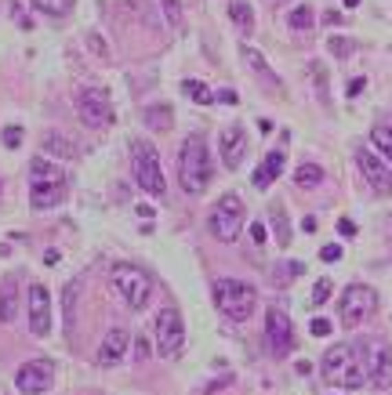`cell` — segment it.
Masks as SVG:
<instances>
[{
  "instance_id": "4",
  "label": "cell",
  "mask_w": 392,
  "mask_h": 395,
  "mask_svg": "<svg viewBox=\"0 0 392 395\" xmlns=\"http://www.w3.org/2000/svg\"><path fill=\"white\" fill-rule=\"evenodd\" d=\"M323 381L327 385H338V388H363V363L356 359V352L349 345H334L327 348L323 355Z\"/></svg>"
},
{
  "instance_id": "18",
  "label": "cell",
  "mask_w": 392,
  "mask_h": 395,
  "mask_svg": "<svg viewBox=\"0 0 392 395\" xmlns=\"http://www.w3.org/2000/svg\"><path fill=\"white\" fill-rule=\"evenodd\" d=\"M284 167H287V152H284V149H273L269 156L262 160V167L255 171V185H258V189H269L276 178L284 174Z\"/></svg>"
},
{
  "instance_id": "31",
  "label": "cell",
  "mask_w": 392,
  "mask_h": 395,
  "mask_svg": "<svg viewBox=\"0 0 392 395\" xmlns=\"http://www.w3.org/2000/svg\"><path fill=\"white\" fill-rule=\"evenodd\" d=\"M160 8H163V15H168L171 29H182V8H178V0H160Z\"/></svg>"
},
{
  "instance_id": "37",
  "label": "cell",
  "mask_w": 392,
  "mask_h": 395,
  "mask_svg": "<svg viewBox=\"0 0 392 395\" xmlns=\"http://www.w3.org/2000/svg\"><path fill=\"white\" fill-rule=\"evenodd\" d=\"M251 239H255V247H262V243H265V225H262V222L251 225Z\"/></svg>"
},
{
  "instance_id": "9",
  "label": "cell",
  "mask_w": 392,
  "mask_h": 395,
  "mask_svg": "<svg viewBox=\"0 0 392 395\" xmlns=\"http://www.w3.org/2000/svg\"><path fill=\"white\" fill-rule=\"evenodd\" d=\"M360 363L363 374L374 388H392V352L382 337H371L360 345Z\"/></svg>"
},
{
  "instance_id": "17",
  "label": "cell",
  "mask_w": 392,
  "mask_h": 395,
  "mask_svg": "<svg viewBox=\"0 0 392 395\" xmlns=\"http://www.w3.org/2000/svg\"><path fill=\"white\" fill-rule=\"evenodd\" d=\"M131 348V337H128V330H109L106 334V341L98 345V363L102 366H113V363H120L124 359V352Z\"/></svg>"
},
{
  "instance_id": "42",
  "label": "cell",
  "mask_w": 392,
  "mask_h": 395,
  "mask_svg": "<svg viewBox=\"0 0 392 395\" xmlns=\"http://www.w3.org/2000/svg\"><path fill=\"white\" fill-rule=\"evenodd\" d=\"M138 214H142V218L149 222V218H153V207H149V203H138Z\"/></svg>"
},
{
  "instance_id": "34",
  "label": "cell",
  "mask_w": 392,
  "mask_h": 395,
  "mask_svg": "<svg viewBox=\"0 0 392 395\" xmlns=\"http://www.w3.org/2000/svg\"><path fill=\"white\" fill-rule=\"evenodd\" d=\"M331 51H334L338 58H345L349 51H352V44H349V40H341V36H331Z\"/></svg>"
},
{
  "instance_id": "8",
  "label": "cell",
  "mask_w": 392,
  "mask_h": 395,
  "mask_svg": "<svg viewBox=\"0 0 392 395\" xmlns=\"http://www.w3.org/2000/svg\"><path fill=\"white\" fill-rule=\"evenodd\" d=\"M153 337H157V352L163 359H174L185 348V323L178 309H160L157 323H153Z\"/></svg>"
},
{
  "instance_id": "26",
  "label": "cell",
  "mask_w": 392,
  "mask_h": 395,
  "mask_svg": "<svg viewBox=\"0 0 392 395\" xmlns=\"http://www.w3.org/2000/svg\"><path fill=\"white\" fill-rule=\"evenodd\" d=\"M146 123L153 127V131H168L171 127V109L168 106H149L146 109Z\"/></svg>"
},
{
  "instance_id": "10",
  "label": "cell",
  "mask_w": 392,
  "mask_h": 395,
  "mask_svg": "<svg viewBox=\"0 0 392 395\" xmlns=\"http://www.w3.org/2000/svg\"><path fill=\"white\" fill-rule=\"evenodd\" d=\"M374 309H378V294L371 287H363V283L345 287V294H341V301H338V312H341V323L345 326L367 323L374 315Z\"/></svg>"
},
{
  "instance_id": "13",
  "label": "cell",
  "mask_w": 392,
  "mask_h": 395,
  "mask_svg": "<svg viewBox=\"0 0 392 395\" xmlns=\"http://www.w3.org/2000/svg\"><path fill=\"white\" fill-rule=\"evenodd\" d=\"M356 167H360V174L367 178V185H371L378 196H389V193H392V171L382 163L378 152L360 149V152H356Z\"/></svg>"
},
{
  "instance_id": "21",
  "label": "cell",
  "mask_w": 392,
  "mask_h": 395,
  "mask_svg": "<svg viewBox=\"0 0 392 395\" xmlns=\"http://www.w3.org/2000/svg\"><path fill=\"white\" fill-rule=\"evenodd\" d=\"M323 182V167H320V163H301V167L295 171V185L298 189H316V185H320Z\"/></svg>"
},
{
  "instance_id": "39",
  "label": "cell",
  "mask_w": 392,
  "mask_h": 395,
  "mask_svg": "<svg viewBox=\"0 0 392 395\" xmlns=\"http://www.w3.org/2000/svg\"><path fill=\"white\" fill-rule=\"evenodd\" d=\"M363 87H367V80H363V76H356V80L349 84V91H345V95H349V98H356V95L363 91Z\"/></svg>"
},
{
  "instance_id": "2",
  "label": "cell",
  "mask_w": 392,
  "mask_h": 395,
  "mask_svg": "<svg viewBox=\"0 0 392 395\" xmlns=\"http://www.w3.org/2000/svg\"><path fill=\"white\" fill-rule=\"evenodd\" d=\"M178 178H182V189L189 196L204 193L207 182H211V152L204 134H189L182 142V156H178Z\"/></svg>"
},
{
  "instance_id": "35",
  "label": "cell",
  "mask_w": 392,
  "mask_h": 395,
  "mask_svg": "<svg viewBox=\"0 0 392 395\" xmlns=\"http://www.w3.org/2000/svg\"><path fill=\"white\" fill-rule=\"evenodd\" d=\"M320 258H323V261H341V247H338V243H327V247L320 250Z\"/></svg>"
},
{
  "instance_id": "24",
  "label": "cell",
  "mask_w": 392,
  "mask_h": 395,
  "mask_svg": "<svg viewBox=\"0 0 392 395\" xmlns=\"http://www.w3.org/2000/svg\"><path fill=\"white\" fill-rule=\"evenodd\" d=\"M371 142H374V149H382L385 160H392V127H389V123H378V127H374V131H371Z\"/></svg>"
},
{
  "instance_id": "12",
  "label": "cell",
  "mask_w": 392,
  "mask_h": 395,
  "mask_svg": "<svg viewBox=\"0 0 392 395\" xmlns=\"http://www.w3.org/2000/svg\"><path fill=\"white\" fill-rule=\"evenodd\" d=\"M265 345H269L273 355H287L295 348V326H290V315L284 309H273L265 312Z\"/></svg>"
},
{
  "instance_id": "15",
  "label": "cell",
  "mask_w": 392,
  "mask_h": 395,
  "mask_svg": "<svg viewBox=\"0 0 392 395\" xmlns=\"http://www.w3.org/2000/svg\"><path fill=\"white\" fill-rule=\"evenodd\" d=\"M15 385H19L22 395H41V392H47V385H51V363H47V359L22 363L19 374H15Z\"/></svg>"
},
{
  "instance_id": "11",
  "label": "cell",
  "mask_w": 392,
  "mask_h": 395,
  "mask_svg": "<svg viewBox=\"0 0 392 395\" xmlns=\"http://www.w3.org/2000/svg\"><path fill=\"white\" fill-rule=\"evenodd\" d=\"M77 117L84 120V127H91V131L109 127L113 123V101H109V95L98 91V87H84V91L77 95Z\"/></svg>"
},
{
  "instance_id": "19",
  "label": "cell",
  "mask_w": 392,
  "mask_h": 395,
  "mask_svg": "<svg viewBox=\"0 0 392 395\" xmlns=\"http://www.w3.org/2000/svg\"><path fill=\"white\" fill-rule=\"evenodd\" d=\"M41 149L47 152V156H58V160H73V156H77V145H73L66 134H58V131H47L41 138Z\"/></svg>"
},
{
  "instance_id": "7",
  "label": "cell",
  "mask_w": 392,
  "mask_h": 395,
  "mask_svg": "<svg viewBox=\"0 0 392 395\" xmlns=\"http://www.w3.org/2000/svg\"><path fill=\"white\" fill-rule=\"evenodd\" d=\"M113 287H117V294L131 304V309H146L149 304V294H153V279L149 272H142L138 265H117L113 269Z\"/></svg>"
},
{
  "instance_id": "5",
  "label": "cell",
  "mask_w": 392,
  "mask_h": 395,
  "mask_svg": "<svg viewBox=\"0 0 392 395\" xmlns=\"http://www.w3.org/2000/svg\"><path fill=\"white\" fill-rule=\"evenodd\" d=\"M131 160H135V182H138L142 193H149V196H163V193H168L160 156H157V149L149 145L146 138H135V142H131Z\"/></svg>"
},
{
  "instance_id": "1",
  "label": "cell",
  "mask_w": 392,
  "mask_h": 395,
  "mask_svg": "<svg viewBox=\"0 0 392 395\" xmlns=\"http://www.w3.org/2000/svg\"><path fill=\"white\" fill-rule=\"evenodd\" d=\"M66 200V174L47 156H36L30 163V203L33 211H47V207H58Z\"/></svg>"
},
{
  "instance_id": "30",
  "label": "cell",
  "mask_w": 392,
  "mask_h": 395,
  "mask_svg": "<svg viewBox=\"0 0 392 395\" xmlns=\"http://www.w3.org/2000/svg\"><path fill=\"white\" fill-rule=\"evenodd\" d=\"M41 11H47V15H66V11L77 4V0H33Z\"/></svg>"
},
{
  "instance_id": "6",
  "label": "cell",
  "mask_w": 392,
  "mask_h": 395,
  "mask_svg": "<svg viewBox=\"0 0 392 395\" xmlns=\"http://www.w3.org/2000/svg\"><path fill=\"white\" fill-rule=\"evenodd\" d=\"M244 200H240L236 193H225L218 203H214L211 211V236L222 239V243H233V239L240 236V228H244Z\"/></svg>"
},
{
  "instance_id": "28",
  "label": "cell",
  "mask_w": 392,
  "mask_h": 395,
  "mask_svg": "<svg viewBox=\"0 0 392 395\" xmlns=\"http://www.w3.org/2000/svg\"><path fill=\"white\" fill-rule=\"evenodd\" d=\"M182 91L193 98V101H200V106H207V101H211V91H207L200 80H182Z\"/></svg>"
},
{
  "instance_id": "29",
  "label": "cell",
  "mask_w": 392,
  "mask_h": 395,
  "mask_svg": "<svg viewBox=\"0 0 392 395\" xmlns=\"http://www.w3.org/2000/svg\"><path fill=\"white\" fill-rule=\"evenodd\" d=\"M295 276H301V261H287L284 269L276 265V269H273V283H290Z\"/></svg>"
},
{
  "instance_id": "16",
  "label": "cell",
  "mask_w": 392,
  "mask_h": 395,
  "mask_svg": "<svg viewBox=\"0 0 392 395\" xmlns=\"http://www.w3.org/2000/svg\"><path fill=\"white\" fill-rule=\"evenodd\" d=\"M218 149H222V163L229 171H236L240 163H244V152H247V134H244V127H225L222 138H218Z\"/></svg>"
},
{
  "instance_id": "33",
  "label": "cell",
  "mask_w": 392,
  "mask_h": 395,
  "mask_svg": "<svg viewBox=\"0 0 392 395\" xmlns=\"http://www.w3.org/2000/svg\"><path fill=\"white\" fill-rule=\"evenodd\" d=\"M4 145H8V149H19V145H22V127H15V123L4 127Z\"/></svg>"
},
{
  "instance_id": "41",
  "label": "cell",
  "mask_w": 392,
  "mask_h": 395,
  "mask_svg": "<svg viewBox=\"0 0 392 395\" xmlns=\"http://www.w3.org/2000/svg\"><path fill=\"white\" fill-rule=\"evenodd\" d=\"M338 232H341V236H352V232H356V225H352L349 218H341V222H338Z\"/></svg>"
},
{
  "instance_id": "23",
  "label": "cell",
  "mask_w": 392,
  "mask_h": 395,
  "mask_svg": "<svg viewBox=\"0 0 392 395\" xmlns=\"http://www.w3.org/2000/svg\"><path fill=\"white\" fill-rule=\"evenodd\" d=\"M229 15H233V22L240 25V29L251 33V25H255V11H251L247 0H233V4H229Z\"/></svg>"
},
{
  "instance_id": "32",
  "label": "cell",
  "mask_w": 392,
  "mask_h": 395,
  "mask_svg": "<svg viewBox=\"0 0 392 395\" xmlns=\"http://www.w3.org/2000/svg\"><path fill=\"white\" fill-rule=\"evenodd\" d=\"M327 298H331V279H316V287H312V304L320 309Z\"/></svg>"
},
{
  "instance_id": "22",
  "label": "cell",
  "mask_w": 392,
  "mask_h": 395,
  "mask_svg": "<svg viewBox=\"0 0 392 395\" xmlns=\"http://www.w3.org/2000/svg\"><path fill=\"white\" fill-rule=\"evenodd\" d=\"M19 315V304H15V287L4 283L0 287V323H11Z\"/></svg>"
},
{
  "instance_id": "25",
  "label": "cell",
  "mask_w": 392,
  "mask_h": 395,
  "mask_svg": "<svg viewBox=\"0 0 392 395\" xmlns=\"http://www.w3.org/2000/svg\"><path fill=\"white\" fill-rule=\"evenodd\" d=\"M312 22H316V15H312L309 4H298V8L287 15V25H290V29H312Z\"/></svg>"
},
{
  "instance_id": "14",
  "label": "cell",
  "mask_w": 392,
  "mask_h": 395,
  "mask_svg": "<svg viewBox=\"0 0 392 395\" xmlns=\"http://www.w3.org/2000/svg\"><path fill=\"white\" fill-rule=\"evenodd\" d=\"M30 334L33 337L51 334V294H47V287H41V283L30 287Z\"/></svg>"
},
{
  "instance_id": "3",
  "label": "cell",
  "mask_w": 392,
  "mask_h": 395,
  "mask_svg": "<svg viewBox=\"0 0 392 395\" xmlns=\"http://www.w3.org/2000/svg\"><path fill=\"white\" fill-rule=\"evenodd\" d=\"M214 304H218L222 315H229L233 323H244L251 320V312H255L258 304V290L244 283V279H218L214 283Z\"/></svg>"
},
{
  "instance_id": "38",
  "label": "cell",
  "mask_w": 392,
  "mask_h": 395,
  "mask_svg": "<svg viewBox=\"0 0 392 395\" xmlns=\"http://www.w3.org/2000/svg\"><path fill=\"white\" fill-rule=\"evenodd\" d=\"M149 355V341L146 337H135V359H146Z\"/></svg>"
},
{
  "instance_id": "40",
  "label": "cell",
  "mask_w": 392,
  "mask_h": 395,
  "mask_svg": "<svg viewBox=\"0 0 392 395\" xmlns=\"http://www.w3.org/2000/svg\"><path fill=\"white\" fill-rule=\"evenodd\" d=\"M218 98L225 101V106H236V91H233V87H222V91H218Z\"/></svg>"
},
{
  "instance_id": "43",
  "label": "cell",
  "mask_w": 392,
  "mask_h": 395,
  "mask_svg": "<svg viewBox=\"0 0 392 395\" xmlns=\"http://www.w3.org/2000/svg\"><path fill=\"white\" fill-rule=\"evenodd\" d=\"M341 4H345V8H360V0H341Z\"/></svg>"
},
{
  "instance_id": "36",
  "label": "cell",
  "mask_w": 392,
  "mask_h": 395,
  "mask_svg": "<svg viewBox=\"0 0 392 395\" xmlns=\"http://www.w3.org/2000/svg\"><path fill=\"white\" fill-rule=\"evenodd\" d=\"M309 330H312L316 337H327V334H331V320H312V326H309Z\"/></svg>"
},
{
  "instance_id": "27",
  "label": "cell",
  "mask_w": 392,
  "mask_h": 395,
  "mask_svg": "<svg viewBox=\"0 0 392 395\" xmlns=\"http://www.w3.org/2000/svg\"><path fill=\"white\" fill-rule=\"evenodd\" d=\"M269 218H273V228H276V239H280V247L290 243V225H287V214L280 207H273L269 211Z\"/></svg>"
},
{
  "instance_id": "20",
  "label": "cell",
  "mask_w": 392,
  "mask_h": 395,
  "mask_svg": "<svg viewBox=\"0 0 392 395\" xmlns=\"http://www.w3.org/2000/svg\"><path fill=\"white\" fill-rule=\"evenodd\" d=\"M240 55H244V62H247V66H251V69H255V73H258V76H262V80H265V84H269V87H276V91H284V84H280V76H276V73H273L269 66H265V58L258 55V51H255V47H247V44H244V47H240Z\"/></svg>"
}]
</instances>
